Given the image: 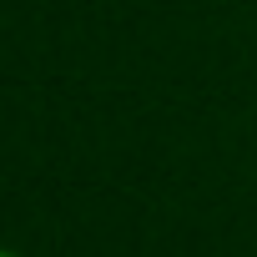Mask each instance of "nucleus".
I'll list each match as a JSON object with an SVG mask.
<instances>
[{
    "label": "nucleus",
    "instance_id": "nucleus-1",
    "mask_svg": "<svg viewBox=\"0 0 257 257\" xmlns=\"http://www.w3.org/2000/svg\"><path fill=\"white\" fill-rule=\"evenodd\" d=\"M0 257H26V252H16V247H6V242H0Z\"/></svg>",
    "mask_w": 257,
    "mask_h": 257
}]
</instances>
